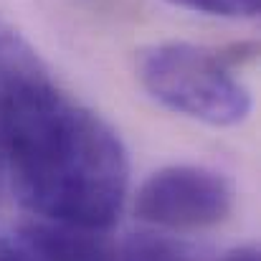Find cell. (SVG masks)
I'll return each mask as SVG.
<instances>
[{"mask_svg":"<svg viewBox=\"0 0 261 261\" xmlns=\"http://www.w3.org/2000/svg\"><path fill=\"white\" fill-rule=\"evenodd\" d=\"M137 76L155 101L203 124L233 127L251 112V94L226 59L193 43L150 46Z\"/></svg>","mask_w":261,"mask_h":261,"instance_id":"2","label":"cell"},{"mask_svg":"<svg viewBox=\"0 0 261 261\" xmlns=\"http://www.w3.org/2000/svg\"><path fill=\"white\" fill-rule=\"evenodd\" d=\"M0 261H36L23 246H13L8 241H0Z\"/></svg>","mask_w":261,"mask_h":261,"instance_id":"7","label":"cell"},{"mask_svg":"<svg viewBox=\"0 0 261 261\" xmlns=\"http://www.w3.org/2000/svg\"><path fill=\"white\" fill-rule=\"evenodd\" d=\"M23 249L36 261H117L109 241L94 228L69 223H38L23 231Z\"/></svg>","mask_w":261,"mask_h":261,"instance_id":"4","label":"cell"},{"mask_svg":"<svg viewBox=\"0 0 261 261\" xmlns=\"http://www.w3.org/2000/svg\"><path fill=\"white\" fill-rule=\"evenodd\" d=\"M168 3L213 18H254L261 8V0H168Z\"/></svg>","mask_w":261,"mask_h":261,"instance_id":"6","label":"cell"},{"mask_svg":"<svg viewBox=\"0 0 261 261\" xmlns=\"http://www.w3.org/2000/svg\"><path fill=\"white\" fill-rule=\"evenodd\" d=\"M0 152L20 203L33 213L94 231L117 221L129 185L127 150L48 74L3 109Z\"/></svg>","mask_w":261,"mask_h":261,"instance_id":"1","label":"cell"},{"mask_svg":"<svg viewBox=\"0 0 261 261\" xmlns=\"http://www.w3.org/2000/svg\"><path fill=\"white\" fill-rule=\"evenodd\" d=\"M233 185L226 175L203 165H170L145 180L137 193V216L147 223L195 231L228 218Z\"/></svg>","mask_w":261,"mask_h":261,"instance_id":"3","label":"cell"},{"mask_svg":"<svg viewBox=\"0 0 261 261\" xmlns=\"http://www.w3.org/2000/svg\"><path fill=\"white\" fill-rule=\"evenodd\" d=\"M223 261H261V259H259V249H254V246H241V249L226 254Z\"/></svg>","mask_w":261,"mask_h":261,"instance_id":"8","label":"cell"},{"mask_svg":"<svg viewBox=\"0 0 261 261\" xmlns=\"http://www.w3.org/2000/svg\"><path fill=\"white\" fill-rule=\"evenodd\" d=\"M122 261H208L193 246L158 233H132L124 244Z\"/></svg>","mask_w":261,"mask_h":261,"instance_id":"5","label":"cell"}]
</instances>
